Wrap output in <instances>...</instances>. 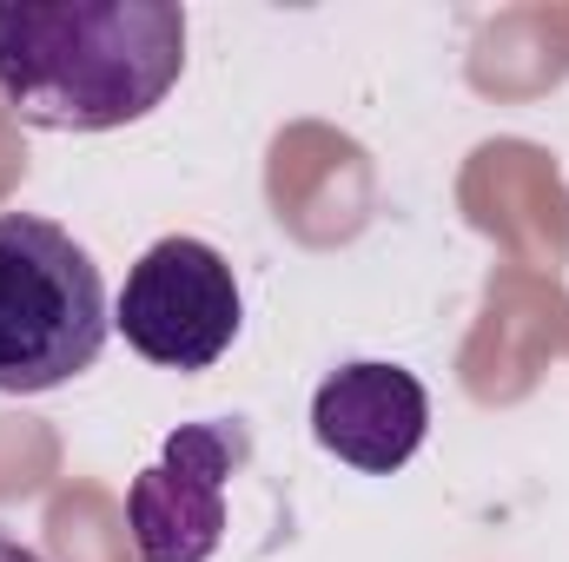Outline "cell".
I'll return each instance as SVG.
<instances>
[{
	"label": "cell",
	"instance_id": "4",
	"mask_svg": "<svg viewBox=\"0 0 569 562\" xmlns=\"http://www.w3.org/2000/svg\"><path fill=\"white\" fill-rule=\"evenodd\" d=\"M252 463L239 418L179 423L127 490V530L140 562H212L226 543V483Z\"/></svg>",
	"mask_w": 569,
	"mask_h": 562
},
{
	"label": "cell",
	"instance_id": "3",
	"mask_svg": "<svg viewBox=\"0 0 569 562\" xmlns=\"http://www.w3.org/2000/svg\"><path fill=\"white\" fill-rule=\"evenodd\" d=\"M113 324L159 371H212L232 351L246 304H239V279L226 252L179 232L140 252V265L127 272V291L113 304Z\"/></svg>",
	"mask_w": 569,
	"mask_h": 562
},
{
	"label": "cell",
	"instance_id": "2",
	"mask_svg": "<svg viewBox=\"0 0 569 562\" xmlns=\"http://www.w3.org/2000/svg\"><path fill=\"white\" fill-rule=\"evenodd\" d=\"M107 331L113 304L93 252L40 212H0V391L73 384L107 351Z\"/></svg>",
	"mask_w": 569,
	"mask_h": 562
},
{
	"label": "cell",
	"instance_id": "1",
	"mask_svg": "<svg viewBox=\"0 0 569 562\" xmlns=\"http://www.w3.org/2000/svg\"><path fill=\"white\" fill-rule=\"evenodd\" d=\"M186 73L172 0H0V100L40 133H113Z\"/></svg>",
	"mask_w": 569,
	"mask_h": 562
},
{
	"label": "cell",
	"instance_id": "5",
	"mask_svg": "<svg viewBox=\"0 0 569 562\" xmlns=\"http://www.w3.org/2000/svg\"><path fill=\"white\" fill-rule=\"evenodd\" d=\"M425 430H430V398L405 364H378V358L338 364L311 398L318 450H331L338 463H351L365 476L405 470L418 456Z\"/></svg>",
	"mask_w": 569,
	"mask_h": 562
},
{
	"label": "cell",
	"instance_id": "6",
	"mask_svg": "<svg viewBox=\"0 0 569 562\" xmlns=\"http://www.w3.org/2000/svg\"><path fill=\"white\" fill-rule=\"evenodd\" d=\"M0 562H47V556L27 550V543H13V536H0Z\"/></svg>",
	"mask_w": 569,
	"mask_h": 562
}]
</instances>
